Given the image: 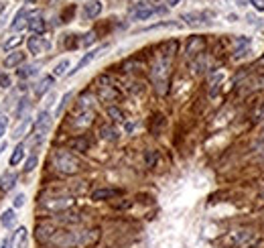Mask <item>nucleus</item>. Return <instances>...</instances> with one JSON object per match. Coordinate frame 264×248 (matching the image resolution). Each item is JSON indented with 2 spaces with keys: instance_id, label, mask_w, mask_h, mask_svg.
Listing matches in <instances>:
<instances>
[{
  "instance_id": "13",
  "label": "nucleus",
  "mask_w": 264,
  "mask_h": 248,
  "mask_svg": "<svg viewBox=\"0 0 264 248\" xmlns=\"http://www.w3.org/2000/svg\"><path fill=\"white\" fill-rule=\"evenodd\" d=\"M23 63H24L23 51H10L4 59V67H8V70H12V67H17V65H23Z\"/></svg>"
},
{
  "instance_id": "37",
  "label": "nucleus",
  "mask_w": 264,
  "mask_h": 248,
  "mask_svg": "<svg viewBox=\"0 0 264 248\" xmlns=\"http://www.w3.org/2000/svg\"><path fill=\"white\" fill-rule=\"evenodd\" d=\"M167 2H169V4H171V6H175V4H177V2H179V0H167Z\"/></svg>"
},
{
  "instance_id": "33",
  "label": "nucleus",
  "mask_w": 264,
  "mask_h": 248,
  "mask_svg": "<svg viewBox=\"0 0 264 248\" xmlns=\"http://www.w3.org/2000/svg\"><path fill=\"white\" fill-rule=\"evenodd\" d=\"M19 43H21V37H12V39L8 41V43H4V49L8 51L10 47H15V45H19Z\"/></svg>"
},
{
  "instance_id": "11",
  "label": "nucleus",
  "mask_w": 264,
  "mask_h": 248,
  "mask_svg": "<svg viewBox=\"0 0 264 248\" xmlns=\"http://www.w3.org/2000/svg\"><path fill=\"white\" fill-rule=\"evenodd\" d=\"M203 47H205L203 37H191L187 43V55L189 57H195V55H199L203 51Z\"/></svg>"
},
{
  "instance_id": "23",
  "label": "nucleus",
  "mask_w": 264,
  "mask_h": 248,
  "mask_svg": "<svg viewBox=\"0 0 264 248\" xmlns=\"http://www.w3.org/2000/svg\"><path fill=\"white\" fill-rule=\"evenodd\" d=\"M67 67H69V59H61L57 65H55V70H53V77H61L67 74Z\"/></svg>"
},
{
  "instance_id": "32",
  "label": "nucleus",
  "mask_w": 264,
  "mask_h": 248,
  "mask_svg": "<svg viewBox=\"0 0 264 248\" xmlns=\"http://www.w3.org/2000/svg\"><path fill=\"white\" fill-rule=\"evenodd\" d=\"M0 88H10V77L6 74H0Z\"/></svg>"
},
{
  "instance_id": "3",
  "label": "nucleus",
  "mask_w": 264,
  "mask_h": 248,
  "mask_svg": "<svg viewBox=\"0 0 264 248\" xmlns=\"http://www.w3.org/2000/svg\"><path fill=\"white\" fill-rule=\"evenodd\" d=\"M53 167H55V171H59L63 175H75L81 169V165H79L77 157H73L69 150H57L53 155Z\"/></svg>"
},
{
  "instance_id": "4",
  "label": "nucleus",
  "mask_w": 264,
  "mask_h": 248,
  "mask_svg": "<svg viewBox=\"0 0 264 248\" xmlns=\"http://www.w3.org/2000/svg\"><path fill=\"white\" fill-rule=\"evenodd\" d=\"M69 205H73V198H69V196L53 198V199H47V201H45V208H47V210H55V212H59V210H67Z\"/></svg>"
},
{
  "instance_id": "35",
  "label": "nucleus",
  "mask_w": 264,
  "mask_h": 248,
  "mask_svg": "<svg viewBox=\"0 0 264 248\" xmlns=\"http://www.w3.org/2000/svg\"><path fill=\"white\" fill-rule=\"evenodd\" d=\"M94 39H96V35H94V33H88V35H86V39H83V45H90Z\"/></svg>"
},
{
  "instance_id": "18",
  "label": "nucleus",
  "mask_w": 264,
  "mask_h": 248,
  "mask_svg": "<svg viewBox=\"0 0 264 248\" xmlns=\"http://www.w3.org/2000/svg\"><path fill=\"white\" fill-rule=\"evenodd\" d=\"M250 51V39L248 37H238L236 39V57H242V55H246Z\"/></svg>"
},
{
  "instance_id": "16",
  "label": "nucleus",
  "mask_w": 264,
  "mask_h": 248,
  "mask_svg": "<svg viewBox=\"0 0 264 248\" xmlns=\"http://www.w3.org/2000/svg\"><path fill=\"white\" fill-rule=\"evenodd\" d=\"M29 29L35 33V35H39V33H43L45 31V21H43V17L41 15H35V17H29Z\"/></svg>"
},
{
  "instance_id": "39",
  "label": "nucleus",
  "mask_w": 264,
  "mask_h": 248,
  "mask_svg": "<svg viewBox=\"0 0 264 248\" xmlns=\"http://www.w3.org/2000/svg\"><path fill=\"white\" fill-rule=\"evenodd\" d=\"M262 157H264V155H262Z\"/></svg>"
},
{
  "instance_id": "1",
  "label": "nucleus",
  "mask_w": 264,
  "mask_h": 248,
  "mask_svg": "<svg viewBox=\"0 0 264 248\" xmlns=\"http://www.w3.org/2000/svg\"><path fill=\"white\" fill-rule=\"evenodd\" d=\"M169 74H171V53H159L152 63V84H155L159 94H167L169 86Z\"/></svg>"
},
{
  "instance_id": "25",
  "label": "nucleus",
  "mask_w": 264,
  "mask_h": 248,
  "mask_svg": "<svg viewBox=\"0 0 264 248\" xmlns=\"http://www.w3.org/2000/svg\"><path fill=\"white\" fill-rule=\"evenodd\" d=\"M100 134H102V139H106V141H118V132L112 126H104L100 130Z\"/></svg>"
},
{
  "instance_id": "19",
  "label": "nucleus",
  "mask_w": 264,
  "mask_h": 248,
  "mask_svg": "<svg viewBox=\"0 0 264 248\" xmlns=\"http://www.w3.org/2000/svg\"><path fill=\"white\" fill-rule=\"evenodd\" d=\"M118 194H120L118 189H98V191H94V194H92V199L102 201V199H108V198H114Z\"/></svg>"
},
{
  "instance_id": "34",
  "label": "nucleus",
  "mask_w": 264,
  "mask_h": 248,
  "mask_svg": "<svg viewBox=\"0 0 264 248\" xmlns=\"http://www.w3.org/2000/svg\"><path fill=\"white\" fill-rule=\"evenodd\" d=\"M250 4H252L258 12H262V10H264V0H250Z\"/></svg>"
},
{
  "instance_id": "28",
  "label": "nucleus",
  "mask_w": 264,
  "mask_h": 248,
  "mask_svg": "<svg viewBox=\"0 0 264 248\" xmlns=\"http://www.w3.org/2000/svg\"><path fill=\"white\" fill-rule=\"evenodd\" d=\"M24 203H26V196L24 194H17L15 199H12V205H15V208H23Z\"/></svg>"
},
{
  "instance_id": "22",
  "label": "nucleus",
  "mask_w": 264,
  "mask_h": 248,
  "mask_svg": "<svg viewBox=\"0 0 264 248\" xmlns=\"http://www.w3.org/2000/svg\"><path fill=\"white\" fill-rule=\"evenodd\" d=\"M100 96H102L104 102H114L116 100V92L110 86H100Z\"/></svg>"
},
{
  "instance_id": "6",
  "label": "nucleus",
  "mask_w": 264,
  "mask_h": 248,
  "mask_svg": "<svg viewBox=\"0 0 264 248\" xmlns=\"http://www.w3.org/2000/svg\"><path fill=\"white\" fill-rule=\"evenodd\" d=\"M26 236H29V230H26L24 226L17 228L15 232H12V238H10V242H8V248H24Z\"/></svg>"
},
{
  "instance_id": "30",
  "label": "nucleus",
  "mask_w": 264,
  "mask_h": 248,
  "mask_svg": "<svg viewBox=\"0 0 264 248\" xmlns=\"http://www.w3.org/2000/svg\"><path fill=\"white\" fill-rule=\"evenodd\" d=\"M108 114H110V116H112L114 120H118V122H122V120H124L122 112H120V110H118V108H114V106H112V108H108Z\"/></svg>"
},
{
  "instance_id": "2",
  "label": "nucleus",
  "mask_w": 264,
  "mask_h": 248,
  "mask_svg": "<svg viewBox=\"0 0 264 248\" xmlns=\"http://www.w3.org/2000/svg\"><path fill=\"white\" fill-rule=\"evenodd\" d=\"M258 242V234L250 228H236L230 230L226 236H221V244L226 248H250Z\"/></svg>"
},
{
  "instance_id": "10",
  "label": "nucleus",
  "mask_w": 264,
  "mask_h": 248,
  "mask_svg": "<svg viewBox=\"0 0 264 248\" xmlns=\"http://www.w3.org/2000/svg\"><path fill=\"white\" fill-rule=\"evenodd\" d=\"M17 181H19V175L12 173V171H6V173H2V177H0V189L8 194V191L15 189Z\"/></svg>"
},
{
  "instance_id": "26",
  "label": "nucleus",
  "mask_w": 264,
  "mask_h": 248,
  "mask_svg": "<svg viewBox=\"0 0 264 248\" xmlns=\"http://www.w3.org/2000/svg\"><path fill=\"white\" fill-rule=\"evenodd\" d=\"M29 124H31V120H29V118H24V120L19 124V126L15 128V132H12V136H15V139H19V136H23V134L26 132V128H29Z\"/></svg>"
},
{
  "instance_id": "29",
  "label": "nucleus",
  "mask_w": 264,
  "mask_h": 248,
  "mask_svg": "<svg viewBox=\"0 0 264 248\" xmlns=\"http://www.w3.org/2000/svg\"><path fill=\"white\" fill-rule=\"evenodd\" d=\"M69 98H72V94H65V96H63V98H61V102H59L57 110H55V116H59V114L63 112V108H65V104L69 102Z\"/></svg>"
},
{
  "instance_id": "14",
  "label": "nucleus",
  "mask_w": 264,
  "mask_h": 248,
  "mask_svg": "<svg viewBox=\"0 0 264 248\" xmlns=\"http://www.w3.org/2000/svg\"><path fill=\"white\" fill-rule=\"evenodd\" d=\"M26 25H29V12H26L24 8H21V10L17 12L15 21H12V31H23Z\"/></svg>"
},
{
  "instance_id": "7",
  "label": "nucleus",
  "mask_w": 264,
  "mask_h": 248,
  "mask_svg": "<svg viewBox=\"0 0 264 248\" xmlns=\"http://www.w3.org/2000/svg\"><path fill=\"white\" fill-rule=\"evenodd\" d=\"M26 47H29V53L33 55H39V53H43L45 49H49V43L43 39V37H29V41H26Z\"/></svg>"
},
{
  "instance_id": "36",
  "label": "nucleus",
  "mask_w": 264,
  "mask_h": 248,
  "mask_svg": "<svg viewBox=\"0 0 264 248\" xmlns=\"http://www.w3.org/2000/svg\"><path fill=\"white\" fill-rule=\"evenodd\" d=\"M236 2H238L240 6H246V4H250V0H236Z\"/></svg>"
},
{
  "instance_id": "17",
  "label": "nucleus",
  "mask_w": 264,
  "mask_h": 248,
  "mask_svg": "<svg viewBox=\"0 0 264 248\" xmlns=\"http://www.w3.org/2000/svg\"><path fill=\"white\" fill-rule=\"evenodd\" d=\"M53 75H45L43 79H41L39 81V84H37V88H35V94L39 96V98H41V96H43V94H47L49 90H51V86H53Z\"/></svg>"
},
{
  "instance_id": "12",
  "label": "nucleus",
  "mask_w": 264,
  "mask_h": 248,
  "mask_svg": "<svg viewBox=\"0 0 264 248\" xmlns=\"http://www.w3.org/2000/svg\"><path fill=\"white\" fill-rule=\"evenodd\" d=\"M102 8H104V4L100 2V0H90V2L83 6V15H86L88 19H96V17H100Z\"/></svg>"
},
{
  "instance_id": "8",
  "label": "nucleus",
  "mask_w": 264,
  "mask_h": 248,
  "mask_svg": "<svg viewBox=\"0 0 264 248\" xmlns=\"http://www.w3.org/2000/svg\"><path fill=\"white\" fill-rule=\"evenodd\" d=\"M92 120H94V112H92V110H88V108H79V112L75 114L73 124H75L77 128H86V126H90V124H92Z\"/></svg>"
},
{
  "instance_id": "20",
  "label": "nucleus",
  "mask_w": 264,
  "mask_h": 248,
  "mask_svg": "<svg viewBox=\"0 0 264 248\" xmlns=\"http://www.w3.org/2000/svg\"><path fill=\"white\" fill-rule=\"evenodd\" d=\"M23 157H24V145L23 143H19L17 147H15V150H12V155H10V165L15 167V165H19L21 161H23Z\"/></svg>"
},
{
  "instance_id": "15",
  "label": "nucleus",
  "mask_w": 264,
  "mask_h": 248,
  "mask_svg": "<svg viewBox=\"0 0 264 248\" xmlns=\"http://www.w3.org/2000/svg\"><path fill=\"white\" fill-rule=\"evenodd\" d=\"M0 222H2V226L4 228H15V224H17V212L15 210H4L2 214H0Z\"/></svg>"
},
{
  "instance_id": "27",
  "label": "nucleus",
  "mask_w": 264,
  "mask_h": 248,
  "mask_svg": "<svg viewBox=\"0 0 264 248\" xmlns=\"http://www.w3.org/2000/svg\"><path fill=\"white\" fill-rule=\"evenodd\" d=\"M37 163H39V157L37 155H31L29 159H26V163H24V173H31L37 167Z\"/></svg>"
},
{
  "instance_id": "38",
  "label": "nucleus",
  "mask_w": 264,
  "mask_h": 248,
  "mask_svg": "<svg viewBox=\"0 0 264 248\" xmlns=\"http://www.w3.org/2000/svg\"><path fill=\"white\" fill-rule=\"evenodd\" d=\"M262 136H264V130H262Z\"/></svg>"
},
{
  "instance_id": "9",
  "label": "nucleus",
  "mask_w": 264,
  "mask_h": 248,
  "mask_svg": "<svg viewBox=\"0 0 264 248\" xmlns=\"http://www.w3.org/2000/svg\"><path fill=\"white\" fill-rule=\"evenodd\" d=\"M155 12H157V8H152V6L144 4V2H141V4H136L134 12H132V19L134 21H146V19H150L152 15H155Z\"/></svg>"
},
{
  "instance_id": "31",
  "label": "nucleus",
  "mask_w": 264,
  "mask_h": 248,
  "mask_svg": "<svg viewBox=\"0 0 264 248\" xmlns=\"http://www.w3.org/2000/svg\"><path fill=\"white\" fill-rule=\"evenodd\" d=\"M6 126H8V118L6 116H0V139L6 134Z\"/></svg>"
},
{
  "instance_id": "5",
  "label": "nucleus",
  "mask_w": 264,
  "mask_h": 248,
  "mask_svg": "<svg viewBox=\"0 0 264 248\" xmlns=\"http://www.w3.org/2000/svg\"><path fill=\"white\" fill-rule=\"evenodd\" d=\"M104 49H106V47H98V49H94V51L86 53V55H83V57L79 59V63H77V65L73 67L72 72H69V75H75L77 72H81V70H83V67H88V65H90V63H92V61H94L96 57H98V55H100L102 51H104Z\"/></svg>"
},
{
  "instance_id": "24",
  "label": "nucleus",
  "mask_w": 264,
  "mask_h": 248,
  "mask_svg": "<svg viewBox=\"0 0 264 248\" xmlns=\"http://www.w3.org/2000/svg\"><path fill=\"white\" fill-rule=\"evenodd\" d=\"M37 72H39V67H37V65H24V67H21V70H19L17 74H19V77H21V79H24V77L35 75Z\"/></svg>"
},
{
  "instance_id": "21",
  "label": "nucleus",
  "mask_w": 264,
  "mask_h": 248,
  "mask_svg": "<svg viewBox=\"0 0 264 248\" xmlns=\"http://www.w3.org/2000/svg\"><path fill=\"white\" fill-rule=\"evenodd\" d=\"M205 19V15H199V12H187V15H183V21L187 25H201Z\"/></svg>"
}]
</instances>
